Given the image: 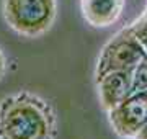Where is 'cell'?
<instances>
[{
    "mask_svg": "<svg viewBox=\"0 0 147 139\" xmlns=\"http://www.w3.org/2000/svg\"><path fill=\"white\" fill-rule=\"evenodd\" d=\"M57 115L51 103L28 90L0 100V139H56Z\"/></svg>",
    "mask_w": 147,
    "mask_h": 139,
    "instance_id": "6da1fadb",
    "label": "cell"
},
{
    "mask_svg": "<svg viewBox=\"0 0 147 139\" xmlns=\"http://www.w3.org/2000/svg\"><path fill=\"white\" fill-rule=\"evenodd\" d=\"M129 28L134 33V36L137 38V41L142 44L144 51L147 53V8L136 22L132 23V25H129Z\"/></svg>",
    "mask_w": 147,
    "mask_h": 139,
    "instance_id": "52a82bcc",
    "label": "cell"
},
{
    "mask_svg": "<svg viewBox=\"0 0 147 139\" xmlns=\"http://www.w3.org/2000/svg\"><path fill=\"white\" fill-rule=\"evenodd\" d=\"M5 70H7V59L3 56V53L0 51V80H2V77L5 75Z\"/></svg>",
    "mask_w": 147,
    "mask_h": 139,
    "instance_id": "9c48e42d",
    "label": "cell"
},
{
    "mask_svg": "<svg viewBox=\"0 0 147 139\" xmlns=\"http://www.w3.org/2000/svg\"><path fill=\"white\" fill-rule=\"evenodd\" d=\"M132 88L134 92L147 90V59L132 70Z\"/></svg>",
    "mask_w": 147,
    "mask_h": 139,
    "instance_id": "ba28073f",
    "label": "cell"
},
{
    "mask_svg": "<svg viewBox=\"0 0 147 139\" xmlns=\"http://www.w3.org/2000/svg\"><path fill=\"white\" fill-rule=\"evenodd\" d=\"M132 139H147V124L144 126V128L139 129V131H137V134Z\"/></svg>",
    "mask_w": 147,
    "mask_h": 139,
    "instance_id": "30bf717a",
    "label": "cell"
},
{
    "mask_svg": "<svg viewBox=\"0 0 147 139\" xmlns=\"http://www.w3.org/2000/svg\"><path fill=\"white\" fill-rule=\"evenodd\" d=\"M124 10V0H80L84 20L93 28H108L118 22Z\"/></svg>",
    "mask_w": 147,
    "mask_h": 139,
    "instance_id": "8992f818",
    "label": "cell"
},
{
    "mask_svg": "<svg viewBox=\"0 0 147 139\" xmlns=\"http://www.w3.org/2000/svg\"><path fill=\"white\" fill-rule=\"evenodd\" d=\"M96 90H98V98H100L101 107L106 111H110L134 92L132 72L113 70L101 77H96Z\"/></svg>",
    "mask_w": 147,
    "mask_h": 139,
    "instance_id": "5b68a950",
    "label": "cell"
},
{
    "mask_svg": "<svg viewBox=\"0 0 147 139\" xmlns=\"http://www.w3.org/2000/svg\"><path fill=\"white\" fill-rule=\"evenodd\" d=\"M108 119L118 136L132 139L147 124V90L132 92L126 100L108 111Z\"/></svg>",
    "mask_w": 147,
    "mask_h": 139,
    "instance_id": "277c9868",
    "label": "cell"
},
{
    "mask_svg": "<svg viewBox=\"0 0 147 139\" xmlns=\"http://www.w3.org/2000/svg\"><path fill=\"white\" fill-rule=\"evenodd\" d=\"M2 11L7 25L26 38H38L53 28L57 0H3Z\"/></svg>",
    "mask_w": 147,
    "mask_h": 139,
    "instance_id": "7a4b0ae2",
    "label": "cell"
},
{
    "mask_svg": "<svg viewBox=\"0 0 147 139\" xmlns=\"http://www.w3.org/2000/svg\"><path fill=\"white\" fill-rule=\"evenodd\" d=\"M144 59H147V53L137 41L131 28H123L100 51L95 67V77H101L113 70L132 72Z\"/></svg>",
    "mask_w": 147,
    "mask_h": 139,
    "instance_id": "3957f363",
    "label": "cell"
}]
</instances>
